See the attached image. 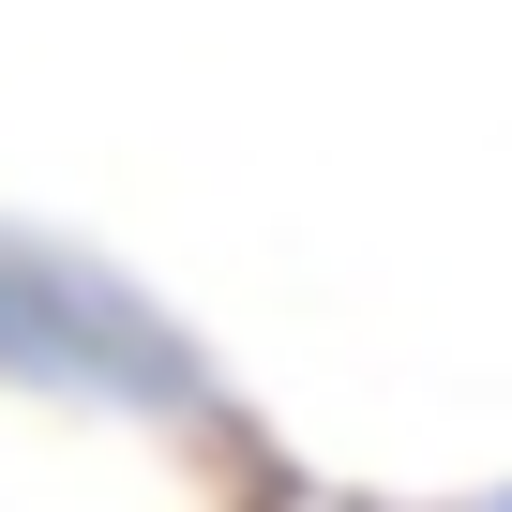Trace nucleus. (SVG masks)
<instances>
[{
	"label": "nucleus",
	"mask_w": 512,
	"mask_h": 512,
	"mask_svg": "<svg viewBox=\"0 0 512 512\" xmlns=\"http://www.w3.org/2000/svg\"><path fill=\"white\" fill-rule=\"evenodd\" d=\"M482 512H512V497H482Z\"/></svg>",
	"instance_id": "2"
},
{
	"label": "nucleus",
	"mask_w": 512,
	"mask_h": 512,
	"mask_svg": "<svg viewBox=\"0 0 512 512\" xmlns=\"http://www.w3.org/2000/svg\"><path fill=\"white\" fill-rule=\"evenodd\" d=\"M0 392H61L106 422H211V362L181 347V317L31 226H0Z\"/></svg>",
	"instance_id": "1"
}]
</instances>
